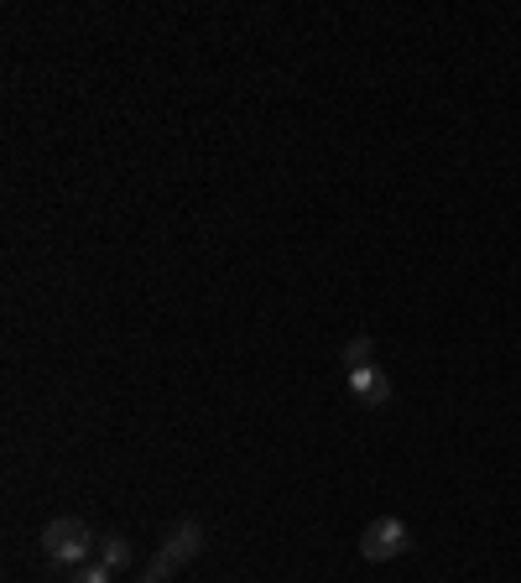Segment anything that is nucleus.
Segmentation results:
<instances>
[{"mask_svg": "<svg viewBox=\"0 0 521 583\" xmlns=\"http://www.w3.org/2000/svg\"><path fill=\"white\" fill-rule=\"evenodd\" d=\"M89 547H94V537L78 516H57V521L42 527V552H47V563L53 568H78L89 558Z\"/></svg>", "mask_w": 521, "mask_h": 583, "instance_id": "1", "label": "nucleus"}, {"mask_svg": "<svg viewBox=\"0 0 521 583\" xmlns=\"http://www.w3.org/2000/svg\"><path fill=\"white\" fill-rule=\"evenodd\" d=\"M199 547H204V527H199V521H178V527L168 531L162 552H157V563L141 573V583H168L172 573H178V568H183L193 552H199Z\"/></svg>", "mask_w": 521, "mask_h": 583, "instance_id": "2", "label": "nucleus"}, {"mask_svg": "<svg viewBox=\"0 0 521 583\" xmlns=\"http://www.w3.org/2000/svg\"><path fill=\"white\" fill-rule=\"evenodd\" d=\"M407 547H412V531H407V521H396V516H381V521H371V527H365V537H360L365 563H391V558H402Z\"/></svg>", "mask_w": 521, "mask_h": 583, "instance_id": "3", "label": "nucleus"}, {"mask_svg": "<svg viewBox=\"0 0 521 583\" xmlns=\"http://www.w3.org/2000/svg\"><path fill=\"white\" fill-rule=\"evenodd\" d=\"M350 391L365 401V406H386L391 401V381H386L381 364H360V370H350Z\"/></svg>", "mask_w": 521, "mask_h": 583, "instance_id": "4", "label": "nucleus"}, {"mask_svg": "<svg viewBox=\"0 0 521 583\" xmlns=\"http://www.w3.org/2000/svg\"><path fill=\"white\" fill-rule=\"evenodd\" d=\"M99 563L110 568V573L130 568V542H126V537H105V542H99Z\"/></svg>", "mask_w": 521, "mask_h": 583, "instance_id": "5", "label": "nucleus"}, {"mask_svg": "<svg viewBox=\"0 0 521 583\" xmlns=\"http://www.w3.org/2000/svg\"><path fill=\"white\" fill-rule=\"evenodd\" d=\"M344 364H350V370H360V364H375V344H371V339H365V333H360V339H350V344H344Z\"/></svg>", "mask_w": 521, "mask_h": 583, "instance_id": "6", "label": "nucleus"}, {"mask_svg": "<svg viewBox=\"0 0 521 583\" xmlns=\"http://www.w3.org/2000/svg\"><path fill=\"white\" fill-rule=\"evenodd\" d=\"M115 573L105 563H84V568H74V573H68V583H110Z\"/></svg>", "mask_w": 521, "mask_h": 583, "instance_id": "7", "label": "nucleus"}]
</instances>
